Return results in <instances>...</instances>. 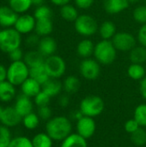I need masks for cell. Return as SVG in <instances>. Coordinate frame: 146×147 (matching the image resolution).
I'll return each instance as SVG.
<instances>
[{
  "label": "cell",
  "instance_id": "681fc988",
  "mask_svg": "<svg viewBox=\"0 0 146 147\" xmlns=\"http://www.w3.org/2000/svg\"><path fill=\"white\" fill-rule=\"evenodd\" d=\"M71 116H72V119H74L75 121H78V120H80L83 116H84L83 115V113L80 111V109L79 110H75V111H73L72 112V114H71Z\"/></svg>",
  "mask_w": 146,
  "mask_h": 147
},
{
  "label": "cell",
  "instance_id": "d6a6232c",
  "mask_svg": "<svg viewBox=\"0 0 146 147\" xmlns=\"http://www.w3.org/2000/svg\"><path fill=\"white\" fill-rule=\"evenodd\" d=\"M133 119L141 127H146V103H141L136 107Z\"/></svg>",
  "mask_w": 146,
  "mask_h": 147
},
{
  "label": "cell",
  "instance_id": "f35d334b",
  "mask_svg": "<svg viewBox=\"0 0 146 147\" xmlns=\"http://www.w3.org/2000/svg\"><path fill=\"white\" fill-rule=\"evenodd\" d=\"M50 99H51V97L46 93H45L42 90L40 93H38L34 97V103L38 108L43 107V106H48L50 103Z\"/></svg>",
  "mask_w": 146,
  "mask_h": 147
},
{
  "label": "cell",
  "instance_id": "9f6ffc18",
  "mask_svg": "<svg viewBox=\"0 0 146 147\" xmlns=\"http://www.w3.org/2000/svg\"><path fill=\"white\" fill-rule=\"evenodd\" d=\"M0 33H1V29H0Z\"/></svg>",
  "mask_w": 146,
  "mask_h": 147
},
{
  "label": "cell",
  "instance_id": "816d5d0a",
  "mask_svg": "<svg viewBox=\"0 0 146 147\" xmlns=\"http://www.w3.org/2000/svg\"><path fill=\"white\" fill-rule=\"evenodd\" d=\"M33 2V4L34 5H36V6H40V5H42L45 2V0H32Z\"/></svg>",
  "mask_w": 146,
  "mask_h": 147
},
{
  "label": "cell",
  "instance_id": "f907efd6",
  "mask_svg": "<svg viewBox=\"0 0 146 147\" xmlns=\"http://www.w3.org/2000/svg\"><path fill=\"white\" fill-rule=\"evenodd\" d=\"M52 3H53L54 5H57V6H63V5H65L67 3H70V1L71 0H50Z\"/></svg>",
  "mask_w": 146,
  "mask_h": 147
},
{
  "label": "cell",
  "instance_id": "11a10c76",
  "mask_svg": "<svg viewBox=\"0 0 146 147\" xmlns=\"http://www.w3.org/2000/svg\"><path fill=\"white\" fill-rule=\"evenodd\" d=\"M0 147H8V146H6L5 145H3V144H1V143H0Z\"/></svg>",
  "mask_w": 146,
  "mask_h": 147
},
{
  "label": "cell",
  "instance_id": "2e32d148",
  "mask_svg": "<svg viewBox=\"0 0 146 147\" xmlns=\"http://www.w3.org/2000/svg\"><path fill=\"white\" fill-rule=\"evenodd\" d=\"M38 50L43 56L47 58L55 53L57 50V42L50 35L41 37L38 45Z\"/></svg>",
  "mask_w": 146,
  "mask_h": 147
},
{
  "label": "cell",
  "instance_id": "d4e9b609",
  "mask_svg": "<svg viewBox=\"0 0 146 147\" xmlns=\"http://www.w3.org/2000/svg\"><path fill=\"white\" fill-rule=\"evenodd\" d=\"M99 34L102 40H112L113 37L115 35L116 32V26L111 21H105L103 22L101 26L99 27Z\"/></svg>",
  "mask_w": 146,
  "mask_h": 147
},
{
  "label": "cell",
  "instance_id": "74e56055",
  "mask_svg": "<svg viewBox=\"0 0 146 147\" xmlns=\"http://www.w3.org/2000/svg\"><path fill=\"white\" fill-rule=\"evenodd\" d=\"M11 140H12V135L9 127L3 124H0V143L8 146Z\"/></svg>",
  "mask_w": 146,
  "mask_h": 147
},
{
  "label": "cell",
  "instance_id": "ba28073f",
  "mask_svg": "<svg viewBox=\"0 0 146 147\" xmlns=\"http://www.w3.org/2000/svg\"><path fill=\"white\" fill-rule=\"evenodd\" d=\"M79 71L87 80H96L101 73L100 63L94 59H83L79 65Z\"/></svg>",
  "mask_w": 146,
  "mask_h": 147
},
{
  "label": "cell",
  "instance_id": "cb8c5ba5",
  "mask_svg": "<svg viewBox=\"0 0 146 147\" xmlns=\"http://www.w3.org/2000/svg\"><path fill=\"white\" fill-rule=\"evenodd\" d=\"M29 77L36 80L39 84H41V86L49 79L51 78L44 66V65L29 68Z\"/></svg>",
  "mask_w": 146,
  "mask_h": 147
},
{
  "label": "cell",
  "instance_id": "f546056e",
  "mask_svg": "<svg viewBox=\"0 0 146 147\" xmlns=\"http://www.w3.org/2000/svg\"><path fill=\"white\" fill-rule=\"evenodd\" d=\"M32 5V0H9V6L17 14H25Z\"/></svg>",
  "mask_w": 146,
  "mask_h": 147
},
{
  "label": "cell",
  "instance_id": "8fae6325",
  "mask_svg": "<svg viewBox=\"0 0 146 147\" xmlns=\"http://www.w3.org/2000/svg\"><path fill=\"white\" fill-rule=\"evenodd\" d=\"M36 19L34 16L29 14H22L18 16V19L14 26L21 34H28L34 31Z\"/></svg>",
  "mask_w": 146,
  "mask_h": 147
},
{
  "label": "cell",
  "instance_id": "7dc6e473",
  "mask_svg": "<svg viewBox=\"0 0 146 147\" xmlns=\"http://www.w3.org/2000/svg\"><path fill=\"white\" fill-rule=\"evenodd\" d=\"M139 91L142 96V97L146 100V77H145L141 81L139 84Z\"/></svg>",
  "mask_w": 146,
  "mask_h": 147
},
{
  "label": "cell",
  "instance_id": "44dd1931",
  "mask_svg": "<svg viewBox=\"0 0 146 147\" xmlns=\"http://www.w3.org/2000/svg\"><path fill=\"white\" fill-rule=\"evenodd\" d=\"M95 46L93 41L88 38L83 39L79 41V43L77 46V54L83 58V59H88L90 58L91 55L94 54Z\"/></svg>",
  "mask_w": 146,
  "mask_h": 147
},
{
  "label": "cell",
  "instance_id": "6f0895ef",
  "mask_svg": "<svg viewBox=\"0 0 146 147\" xmlns=\"http://www.w3.org/2000/svg\"><path fill=\"white\" fill-rule=\"evenodd\" d=\"M145 2H146V0H145Z\"/></svg>",
  "mask_w": 146,
  "mask_h": 147
},
{
  "label": "cell",
  "instance_id": "e0dca14e",
  "mask_svg": "<svg viewBox=\"0 0 146 147\" xmlns=\"http://www.w3.org/2000/svg\"><path fill=\"white\" fill-rule=\"evenodd\" d=\"M42 90L41 84H39L36 80L32 78H28L25 80L22 84L21 85V91L22 94L28 96V97H34L38 93H40Z\"/></svg>",
  "mask_w": 146,
  "mask_h": 147
},
{
  "label": "cell",
  "instance_id": "4fadbf2b",
  "mask_svg": "<svg viewBox=\"0 0 146 147\" xmlns=\"http://www.w3.org/2000/svg\"><path fill=\"white\" fill-rule=\"evenodd\" d=\"M19 14L13 10L9 6H0V26L3 28L14 27Z\"/></svg>",
  "mask_w": 146,
  "mask_h": 147
},
{
  "label": "cell",
  "instance_id": "5b68a950",
  "mask_svg": "<svg viewBox=\"0 0 146 147\" xmlns=\"http://www.w3.org/2000/svg\"><path fill=\"white\" fill-rule=\"evenodd\" d=\"M22 44L21 34L15 28H3L0 33V50L4 53L19 48Z\"/></svg>",
  "mask_w": 146,
  "mask_h": 147
},
{
  "label": "cell",
  "instance_id": "83f0119b",
  "mask_svg": "<svg viewBox=\"0 0 146 147\" xmlns=\"http://www.w3.org/2000/svg\"><path fill=\"white\" fill-rule=\"evenodd\" d=\"M127 75L133 80H142L146 77V70L141 64L132 63L127 68Z\"/></svg>",
  "mask_w": 146,
  "mask_h": 147
},
{
  "label": "cell",
  "instance_id": "db71d44e",
  "mask_svg": "<svg viewBox=\"0 0 146 147\" xmlns=\"http://www.w3.org/2000/svg\"><path fill=\"white\" fill-rule=\"evenodd\" d=\"M3 108L2 106H0V121H1V117H2V114H3Z\"/></svg>",
  "mask_w": 146,
  "mask_h": 147
},
{
  "label": "cell",
  "instance_id": "603a6c76",
  "mask_svg": "<svg viewBox=\"0 0 146 147\" xmlns=\"http://www.w3.org/2000/svg\"><path fill=\"white\" fill-rule=\"evenodd\" d=\"M60 147H88V143L78 134H71L62 141Z\"/></svg>",
  "mask_w": 146,
  "mask_h": 147
},
{
  "label": "cell",
  "instance_id": "bcb514c9",
  "mask_svg": "<svg viewBox=\"0 0 146 147\" xmlns=\"http://www.w3.org/2000/svg\"><path fill=\"white\" fill-rule=\"evenodd\" d=\"M59 104L61 108H66L70 104V98L67 95H61L59 98Z\"/></svg>",
  "mask_w": 146,
  "mask_h": 147
},
{
  "label": "cell",
  "instance_id": "c3c4849f",
  "mask_svg": "<svg viewBox=\"0 0 146 147\" xmlns=\"http://www.w3.org/2000/svg\"><path fill=\"white\" fill-rule=\"evenodd\" d=\"M7 80V68L0 64V83Z\"/></svg>",
  "mask_w": 146,
  "mask_h": 147
},
{
  "label": "cell",
  "instance_id": "3957f363",
  "mask_svg": "<svg viewBox=\"0 0 146 147\" xmlns=\"http://www.w3.org/2000/svg\"><path fill=\"white\" fill-rule=\"evenodd\" d=\"M79 109L84 116L94 118L102 114L105 109V102L99 96H87L80 102Z\"/></svg>",
  "mask_w": 146,
  "mask_h": 147
},
{
  "label": "cell",
  "instance_id": "f1b7e54d",
  "mask_svg": "<svg viewBox=\"0 0 146 147\" xmlns=\"http://www.w3.org/2000/svg\"><path fill=\"white\" fill-rule=\"evenodd\" d=\"M80 88V80L76 76H68L63 83V89L67 94H75Z\"/></svg>",
  "mask_w": 146,
  "mask_h": 147
},
{
  "label": "cell",
  "instance_id": "6da1fadb",
  "mask_svg": "<svg viewBox=\"0 0 146 147\" xmlns=\"http://www.w3.org/2000/svg\"><path fill=\"white\" fill-rule=\"evenodd\" d=\"M72 125L69 118L59 115L51 118L46 124V133L55 141H63L71 134Z\"/></svg>",
  "mask_w": 146,
  "mask_h": 147
},
{
  "label": "cell",
  "instance_id": "ac0fdd59",
  "mask_svg": "<svg viewBox=\"0 0 146 147\" xmlns=\"http://www.w3.org/2000/svg\"><path fill=\"white\" fill-rule=\"evenodd\" d=\"M42 90L50 97L59 96L63 90V84L57 78H49L42 86Z\"/></svg>",
  "mask_w": 146,
  "mask_h": 147
},
{
  "label": "cell",
  "instance_id": "d590c367",
  "mask_svg": "<svg viewBox=\"0 0 146 147\" xmlns=\"http://www.w3.org/2000/svg\"><path fill=\"white\" fill-rule=\"evenodd\" d=\"M8 147H34V146L32 140L25 136H18L11 140Z\"/></svg>",
  "mask_w": 146,
  "mask_h": 147
},
{
  "label": "cell",
  "instance_id": "9a60e30c",
  "mask_svg": "<svg viewBox=\"0 0 146 147\" xmlns=\"http://www.w3.org/2000/svg\"><path fill=\"white\" fill-rule=\"evenodd\" d=\"M130 5L128 0H103L104 10L109 15H116L126 10Z\"/></svg>",
  "mask_w": 146,
  "mask_h": 147
},
{
  "label": "cell",
  "instance_id": "60d3db41",
  "mask_svg": "<svg viewBox=\"0 0 146 147\" xmlns=\"http://www.w3.org/2000/svg\"><path fill=\"white\" fill-rule=\"evenodd\" d=\"M40 40V36H39L36 33L34 34H28V35L26 38L25 43L28 47H38L39 43Z\"/></svg>",
  "mask_w": 146,
  "mask_h": 147
},
{
  "label": "cell",
  "instance_id": "9c48e42d",
  "mask_svg": "<svg viewBox=\"0 0 146 147\" xmlns=\"http://www.w3.org/2000/svg\"><path fill=\"white\" fill-rule=\"evenodd\" d=\"M117 51L130 52L136 47V39L129 32H118L111 40Z\"/></svg>",
  "mask_w": 146,
  "mask_h": 147
},
{
  "label": "cell",
  "instance_id": "ab89813d",
  "mask_svg": "<svg viewBox=\"0 0 146 147\" xmlns=\"http://www.w3.org/2000/svg\"><path fill=\"white\" fill-rule=\"evenodd\" d=\"M37 115H39L40 120L43 121H48L52 118V109H50L49 105L48 106H43V107H39Z\"/></svg>",
  "mask_w": 146,
  "mask_h": 147
},
{
  "label": "cell",
  "instance_id": "b9f144b4",
  "mask_svg": "<svg viewBox=\"0 0 146 147\" xmlns=\"http://www.w3.org/2000/svg\"><path fill=\"white\" fill-rule=\"evenodd\" d=\"M125 130L126 133L132 134L134 132H136L139 127H141L139 123L135 121V119H130L128 120L126 123H125Z\"/></svg>",
  "mask_w": 146,
  "mask_h": 147
},
{
  "label": "cell",
  "instance_id": "7c38bea8",
  "mask_svg": "<svg viewBox=\"0 0 146 147\" xmlns=\"http://www.w3.org/2000/svg\"><path fill=\"white\" fill-rule=\"evenodd\" d=\"M22 117L17 113L14 106L3 108L1 121H0L1 124L10 128L19 125L22 122Z\"/></svg>",
  "mask_w": 146,
  "mask_h": 147
},
{
  "label": "cell",
  "instance_id": "d6986e66",
  "mask_svg": "<svg viewBox=\"0 0 146 147\" xmlns=\"http://www.w3.org/2000/svg\"><path fill=\"white\" fill-rule=\"evenodd\" d=\"M46 60V57L43 56L39 50H32L28 52L24 57H23V61L27 64V65L29 68L36 67L44 65Z\"/></svg>",
  "mask_w": 146,
  "mask_h": 147
},
{
  "label": "cell",
  "instance_id": "8992f818",
  "mask_svg": "<svg viewBox=\"0 0 146 147\" xmlns=\"http://www.w3.org/2000/svg\"><path fill=\"white\" fill-rule=\"evenodd\" d=\"M74 27L77 33L83 37H90L97 33L99 26L97 21L89 15H79L74 22Z\"/></svg>",
  "mask_w": 146,
  "mask_h": 147
},
{
  "label": "cell",
  "instance_id": "e575fe53",
  "mask_svg": "<svg viewBox=\"0 0 146 147\" xmlns=\"http://www.w3.org/2000/svg\"><path fill=\"white\" fill-rule=\"evenodd\" d=\"M34 16L35 17L36 20L43 19V18H52V11L48 6L42 4V5L37 6V8L35 9L34 12Z\"/></svg>",
  "mask_w": 146,
  "mask_h": 147
},
{
  "label": "cell",
  "instance_id": "4dcf8cb0",
  "mask_svg": "<svg viewBox=\"0 0 146 147\" xmlns=\"http://www.w3.org/2000/svg\"><path fill=\"white\" fill-rule=\"evenodd\" d=\"M34 147H52L53 140L46 133H39L32 139Z\"/></svg>",
  "mask_w": 146,
  "mask_h": 147
},
{
  "label": "cell",
  "instance_id": "836d02e7",
  "mask_svg": "<svg viewBox=\"0 0 146 147\" xmlns=\"http://www.w3.org/2000/svg\"><path fill=\"white\" fill-rule=\"evenodd\" d=\"M131 140L133 143L138 146H143L146 144V130L143 127H139L136 132L131 134Z\"/></svg>",
  "mask_w": 146,
  "mask_h": 147
},
{
  "label": "cell",
  "instance_id": "ffe728a7",
  "mask_svg": "<svg viewBox=\"0 0 146 147\" xmlns=\"http://www.w3.org/2000/svg\"><path fill=\"white\" fill-rule=\"evenodd\" d=\"M52 29L53 23L52 18H43L36 20L34 33H36L39 36H48L52 32Z\"/></svg>",
  "mask_w": 146,
  "mask_h": 147
},
{
  "label": "cell",
  "instance_id": "1f68e13d",
  "mask_svg": "<svg viewBox=\"0 0 146 147\" xmlns=\"http://www.w3.org/2000/svg\"><path fill=\"white\" fill-rule=\"evenodd\" d=\"M40 117L37 114L32 112L24 117H22V124L25 127V128L28 130H34L37 128V127L40 124Z\"/></svg>",
  "mask_w": 146,
  "mask_h": 147
},
{
  "label": "cell",
  "instance_id": "f6af8a7d",
  "mask_svg": "<svg viewBox=\"0 0 146 147\" xmlns=\"http://www.w3.org/2000/svg\"><path fill=\"white\" fill-rule=\"evenodd\" d=\"M94 2H95V0H74L76 6L81 9H89L93 5Z\"/></svg>",
  "mask_w": 146,
  "mask_h": 147
},
{
  "label": "cell",
  "instance_id": "7402d4cb",
  "mask_svg": "<svg viewBox=\"0 0 146 147\" xmlns=\"http://www.w3.org/2000/svg\"><path fill=\"white\" fill-rule=\"evenodd\" d=\"M15 86L5 80L0 83V101L3 102H10L15 96Z\"/></svg>",
  "mask_w": 146,
  "mask_h": 147
},
{
  "label": "cell",
  "instance_id": "8d00e7d4",
  "mask_svg": "<svg viewBox=\"0 0 146 147\" xmlns=\"http://www.w3.org/2000/svg\"><path fill=\"white\" fill-rule=\"evenodd\" d=\"M133 19L136 22L140 24H146V5H140L134 9L133 13Z\"/></svg>",
  "mask_w": 146,
  "mask_h": 147
},
{
  "label": "cell",
  "instance_id": "7a4b0ae2",
  "mask_svg": "<svg viewBox=\"0 0 146 147\" xmlns=\"http://www.w3.org/2000/svg\"><path fill=\"white\" fill-rule=\"evenodd\" d=\"M93 55L100 64L108 65L116 59L117 49L111 40H102L96 44Z\"/></svg>",
  "mask_w": 146,
  "mask_h": 147
},
{
  "label": "cell",
  "instance_id": "5bb4252c",
  "mask_svg": "<svg viewBox=\"0 0 146 147\" xmlns=\"http://www.w3.org/2000/svg\"><path fill=\"white\" fill-rule=\"evenodd\" d=\"M14 108L22 117H24L25 115L33 112L34 103L30 97L21 94L16 97Z\"/></svg>",
  "mask_w": 146,
  "mask_h": 147
},
{
  "label": "cell",
  "instance_id": "30bf717a",
  "mask_svg": "<svg viewBox=\"0 0 146 147\" xmlns=\"http://www.w3.org/2000/svg\"><path fill=\"white\" fill-rule=\"evenodd\" d=\"M96 131V124L92 117L83 116L77 121V134L88 140L91 138Z\"/></svg>",
  "mask_w": 146,
  "mask_h": 147
},
{
  "label": "cell",
  "instance_id": "ee69618b",
  "mask_svg": "<svg viewBox=\"0 0 146 147\" xmlns=\"http://www.w3.org/2000/svg\"><path fill=\"white\" fill-rule=\"evenodd\" d=\"M138 40L141 46L146 47V24H143L138 31Z\"/></svg>",
  "mask_w": 146,
  "mask_h": 147
},
{
  "label": "cell",
  "instance_id": "4316f807",
  "mask_svg": "<svg viewBox=\"0 0 146 147\" xmlns=\"http://www.w3.org/2000/svg\"><path fill=\"white\" fill-rule=\"evenodd\" d=\"M59 12L61 17L67 22H75L79 16L77 9L74 5L70 3L61 6Z\"/></svg>",
  "mask_w": 146,
  "mask_h": 147
},
{
  "label": "cell",
  "instance_id": "484cf974",
  "mask_svg": "<svg viewBox=\"0 0 146 147\" xmlns=\"http://www.w3.org/2000/svg\"><path fill=\"white\" fill-rule=\"evenodd\" d=\"M129 59L132 63L143 65L146 62V47L144 46H136L130 51Z\"/></svg>",
  "mask_w": 146,
  "mask_h": 147
},
{
  "label": "cell",
  "instance_id": "f5cc1de1",
  "mask_svg": "<svg viewBox=\"0 0 146 147\" xmlns=\"http://www.w3.org/2000/svg\"><path fill=\"white\" fill-rule=\"evenodd\" d=\"M128 1H129L130 3H139L140 0H128Z\"/></svg>",
  "mask_w": 146,
  "mask_h": 147
},
{
  "label": "cell",
  "instance_id": "277c9868",
  "mask_svg": "<svg viewBox=\"0 0 146 147\" xmlns=\"http://www.w3.org/2000/svg\"><path fill=\"white\" fill-rule=\"evenodd\" d=\"M28 78L29 67L23 60L11 62L7 68V80L15 86H21Z\"/></svg>",
  "mask_w": 146,
  "mask_h": 147
},
{
  "label": "cell",
  "instance_id": "52a82bcc",
  "mask_svg": "<svg viewBox=\"0 0 146 147\" xmlns=\"http://www.w3.org/2000/svg\"><path fill=\"white\" fill-rule=\"evenodd\" d=\"M44 66L52 78H60L66 71V64L65 59L59 55H51L46 58Z\"/></svg>",
  "mask_w": 146,
  "mask_h": 147
},
{
  "label": "cell",
  "instance_id": "7bdbcfd3",
  "mask_svg": "<svg viewBox=\"0 0 146 147\" xmlns=\"http://www.w3.org/2000/svg\"><path fill=\"white\" fill-rule=\"evenodd\" d=\"M8 54H9V59L11 60V62H15V61L22 60V59L24 57L23 56V53H22V51L21 50L20 47L11 51Z\"/></svg>",
  "mask_w": 146,
  "mask_h": 147
}]
</instances>
